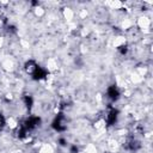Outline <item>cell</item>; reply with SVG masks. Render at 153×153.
<instances>
[{"mask_svg": "<svg viewBox=\"0 0 153 153\" xmlns=\"http://www.w3.org/2000/svg\"><path fill=\"white\" fill-rule=\"evenodd\" d=\"M53 128L56 130V131H63L65 129H66V120H65V117L62 116V115H59V116H56V118L54 120V122H53Z\"/></svg>", "mask_w": 153, "mask_h": 153, "instance_id": "cell-1", "label": "cell"}, {"mask_svg": "<svg viewBox=\"0 0 153 153\" xmlns=\"http://www.w3.org/2000/svg\"><path fill=\"white\" fill-rule=\"evenodd\" d=\"M39 122H41V120H39V117H36V116H31V117H29L25 122H24V128L26 129V130H31V129H33V128H36L38 124H39Z\"/></svg>", "mask_w": 153, "mask_h": 153, "instance_id": "cell-2", "label": "cell"}, {"mask_svg": "<svg viewBox=\"0 0 153 153\" xmlns=\"http://www.w3.org/2000/svg\"><path fill=\"white\" fill-rule=\"evenodd\" d=\"M32 78L35 79V80H41V79H44L45 76H47V72H45V69H43L42 67H39V66H37L36 68H35V71L32 72Z\"/></svg>", "mask_w": 153, "mask_h": 153, "instance_id": "cell-3", "label": "cell"}, {"mask_svg": "<svg viewBox=\"0 0 153 153\" xmlns=\"http://www.w3.org/2000/svg\"><path fill=\"white\" fill-rule=\"evenodd\" d=\"M117 116H118V111L116 110V109H111L110 111H109V114H108V116H106V122H108V124H114L116 121H117Z\"/></svg>", "mask_w": 153, "mask_h": 153, "instance_id": "cell-4", "label": "cell"}, {"mask_svg": "<svg viewBox=\"0 0 153 153\" xmlns=\"http://www.w3.org/2000/svg\"><path fill=\"white\" fill-rule=\"evenodd\" d=\"M108 97L111 99V100H117L118 97H120V92L117 90L116 86H110L108 88Z\"/></svg>", "mask_w": 153, "mask_h": 153, "instance_id": "cell-5", "label": "cell"}, {"mask_svg": "<svg viewBox=\"0 0 153 153\" xmlns=\"http://www.w3.org/2000/svg\"><path fill=\"white\" fill-rule=\"evenodd\" d=\"M36 67H37V65H36L33 61H27V62L25 63V69H26V72L30 73V74H32V72L35 71Z\"/></svg>", "mask_w": 153, "mask_h": 153, "instance_id": "cell-6", "label": "cell"}, {"mask_svg": "<svg viewBox=\"0 0 153 153\" xmlns=\"http://www.w3.org/2000/svg\"><path fill=\"white\" fill-rule=\"evenodd\" d=\"M24 102H25V105L27 108H31L32 106V98L30 96H25L24 97Z\"/></svg>", "mask_w": 153, "mask_h": 153, "instance_id": "cell-7", "label": "cell"}, {"mask_svg": "<svg viewBox=\"0 0 153 153\" xmlns=\"http://www.w3.org/2000/svg\"><path fill=\"white\" fill-rule=\"evenodd\" d=\"M118 50H120V53H121V54H126L128 49H127V47H126V45H122V47H120V48H118Z\"/></svg>", "mask_w": 153, "mask_h": 153, "instance_id": "cell-8", "label": "cell"}, {"mask_svg": "<svg viewBox=\"0 0 153 153\" xmlns=\"http://www.w3.org/2000/svg\"><path fill=\"white\" fill-rule=\"evenodd\" d=\"M71 151H72V153H75V152H78V148H76L75 146H73V147L71 148Z\"/></svg>", "mask_w": 153, "mask_h": 153, "instance_id": "cell-9", "label": "cell"}, {"mask_svg": "<svg viewBox=\"0 0 153 153\" xmlns=\"http://www.w3.org/2000/svg\"><path fill=\"white\" fill-rule=\"evenodd\" d=\"M2 126V118H1V116H0V127Z\"/></svg>", "mask_w": 153, "mask_h": 153, "instance_id": "cell-10", "label": "cell"}]
</instances>
